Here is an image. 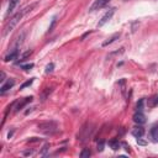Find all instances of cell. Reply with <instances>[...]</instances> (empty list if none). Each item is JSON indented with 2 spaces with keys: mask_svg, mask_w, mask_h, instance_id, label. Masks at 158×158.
<instances>
[{
  "mask_svg": "<svg viewBox=\"0 0 158 158\" xmlns=\"http://www.w3.org/2000/svg\"><path fill=\"white\" fill-rule=\"evenodd\" d=\"M36 6V4H32V5H30V6H27V7H25V9H22V10H20L19 12H16L7 22H6V25H5V27H4V31H2V35L4 36H6L9 32H11L12 30H14V27L20 22V20L23 17V15L25 14H27L28 11H31L33 7Z\"/></svg>",
  "mask_w": 158,
  "mask_h": 158,
  "instance_id": "6da1fadb",
  "label": "cell"
},
{
  "mask_svg": "<svg viewBox=\"0 0 158 158\" xmlns=\"http://www.w3.org/2000/svg\"><path fill=\"white\" fill-rule=\"evenodd\" d=\"M38 130L47 135H52L57 131V122L56 121H43L38 123Z\"/></svg>",
  "mask_w": 158,
  "mask_h": 158,
  "instance_id": "7a4b0ae2",
  "label": "cell"
},
{
  "mask_svg": "<svg viewBox=\"0 0 158 158\" xmlns=\"http://www.w3.org/2000/svg\"><path fill=\"white\" fill-rule=\"evenodd\" d=\"M110 1H111V0H95L94 4L90 6L89 11H96V10H100V9L105 7Z\"/></svg>",
  "mask_w": 158,
  "mask_h": 158,
  "instance_id": "3957f363",
  "label": "cell"
},
{
  "mask_svg": "<svg viewBox=\"0 0 158 158\" xmlns=\"http://www.w3.org/2000/svg\"><path fill=\"white\" fill-rule=\"evenodd\" d=\"M114 14H115V9H110V10H109V11H107L102 17H101V20H100V21H99V23H98V27H102L106 22H109V20L112 17V15H114Z\"/></svg>",
  "mask_w": 158,
  "mask_h": 158,
  "instance_id": "277c9868",
  "label": "cell"
},
{
  "mask_svg": "<svg viewBox=\"0 0 158 158\" xmlns=\"http://www.w3.org/2000/svg\"><path fill=\"white\" fill-rule=\"evenodd\" d=\"M14 85H15V80H14V79H11V78H10V79H7V81H6V83H4V84L1 85V88H0V93H1V94L6 93V91H7V90H10Z\"/></svg>",
  "mask_w": 158,
  "mask_h": 158,
  "instance_id": "5b68a950",
  "label": "cell"
},
{
  "mask_svg": "<svg viewBox=\"0 0 158 158\" xmlns=\"http://www.w3.org/2000/svg\"><path fill=\"white\" fill-rule=\"evenodd\" d=\"M133 121L138 125H143L146 122V116L142 114V111H136L133 115Z\"/></svg>",
  "mask_w": 158,
  "mask_h": 158,
  "instance_id": "8992f818",
  "label": "cell"
},
{
  "mask_svg": "<svg viewBox=\"0 0 158 158\" xmlns=\"http://www.w3.org/2000/svg\"><path fill=\"white\" fill-rule=\"evenodd\" d=\"M132 135L136 137V138H142L143 137V135H144V128L143 127H141V126H137V127H135L133 130H132Z\"/></svg>",
  "mask_w": 158,
  "mask_h": 158,
  "instance_id": "52a82bcc",
  "label": "cell"
},
{
  "mask_svg": "<svg viewBox=\"0 0 158 158\" xmlns=\"http://www.w3.org/2000/svg\"><path fill=\"white\" fill-rule=\"evenodd\" d=\"M147 106H148L149 109L158 106V95H153V96H151V98L147 100Z\"/></svg>",
  "mask_w": 158,
  "mask_h": 158,
  "instance_id": "ba28073f",
  "label": "cell"
},
{
  "mask_svg": "<svg viewBox=\"0 0 158 158\" xmlns=\"http://www.w3.org/2000/svg\"><path fill=\"white\" fill-rule=\"evenodd\" d=\"M17 56H19V49L17 48H14L6 57H5V62H9V60H12V59H16L17 58Z\"/></svg>",
  "mask_w": 158,
  "mask_h": 158,
  "instance_id": "9c48e42d",
  "label": "cell"
},
{
  "mask_svg": "<svg viewBox=\"0 0 158 158\" xmlns=\"http://www.w3.org/2000/svg\"><path fill=\"white\" fill-rule=\"evenodd\" d=\"M32 99H33L32 96H27V98H25V99H23L21 102H19V104H17V106L15 107V111H20V110H22V107H23L26 104H28V102H30Z\"/></svg>",
  "mask_w": 158,
  "mask_h": 158,
  "instance_id": "30bf717a",
  "label": "cell"
},
{
  "mask_svg": "<svg viewBox=\"0 0 158 158\" xmlns=\"http://www.w3.org/2000/svg\"><path fill=\"white\" fill-rule=\"evenodd\" d=\"M120 35H121L120 32H117V33H114V35H112V36H111L110 38H107V40H106V41H105V42L102 43V47H106L107 44H111V43H112L114 41H116V40H117V38L120 37Z\"/></svg>",
  "mask_w": 158,
  "mask_h": 158,
  "instance_id": "8fae6325",
  "label": "cell"
},
{
  "mask_svg": "<svg viewBox=\"0 0 158 158\" xmlns=\"http://www.w3.org/2000/svg\"><path fill=\"white\" fill-rule=\"evenodd\" d=\"M19 1H20V0H10V2H9V6H7V11H6V15H9V14H11V12L14 11V9L17 6Z\"/></svg>",
  "mask_w": 158,
  "mask_h": 158,
  "instance_id": "7c38bea8",
  "label": "cell"
},
{
  "mask_svg": "<svg viewBox=\"0 0 158 158\" xmlns=\"http://www.w3.org/2000/svg\"><path fill=\"white\" fill-rule=\"evenodd\" d=\"M151 137L153 139V142H158V125L157 126H153L151 128Z\"/></svg>",
  "mask_w": 158,
  "mask_h": 158,
  "instance_id": "4fadbf2b",
  "label": "cell"
},
{
  "mask_svg": "<svg viewBox=\"0 0 158 158\" xmlns=\"http://www.w3.org/2000/svg\"><path fill=\"white\" fill-rule=\"evenodd\" d=\"M109 146H110L114 151H116V149H118V148L121 147V143L118 142V139H111V141L109 142Z\"/></svg>",
  "mask_w": 158,
  "mask_h": 158,
  "instance_id": "5bb4252c",
  "label": "cell"
},
{
  "mask_svg": "<svg viewBox=\"0 0 158 158\" xmlns=\"http://www.w3.org/2000/svg\"><path fill=\"white\" fill-rule=\"evenodd\" d=\"M90 154H91V152L89 151V148H84V149L80 152V154H79V156H80L81 158H89V157H90Z\"/></svg>",
  "mask_w": 158,
  "mask_h": 158,
  "instance_id": "9a60e30c",
  "label": "cell"
},
{
  "mask_svg": "<svg viewBox=\"0 0 158 158\" xmlns=\"http://www.w3.org/2000/svg\"><path fill=\"white\" fill-rule=\"evenodd\" d=\"M33 79H35V78H31V79H28L27 81H25V83H23V84H22V85L20 86V89H25V88L30 86V85H31V84L33 83Z\"/></svg>",
  "mask_w": 158,
  "mask_h": 158,
  "instance_id": "2e32d148",
  "label": "cell"
},
{
  "mask_svg": "<svg viewBox=\"0 0 158 158\" xmlns=\"http://www.w3.org/2000/svg\"><path fill=\"white\" fill-rule=\"evenodd\" d=\"M143 104H144V100L141 99V100L137 102V105H136V111H142V109H143Z\"/></svg>",
  "mask_w": 158,
  "mask_h": 158,
  "instance_id": "e0dca14e",
  "label": "cell"
},
{
  "mask_svg": "<svg viewBox=\"0 0 158 158\" xmlns=\"http://www.w3.org/2000/svg\"><path fill=\"white\" fill-rule=\"evenodd\" d=\"M48 149H49V144L47 143V144H44V147L42 148V151H41V156H46Z\"/></svg>",
  "mask_w": 158,
  "mask_h": 158,
  "instance_id": "ac0fdd59",
  "label": "cell"
},
{
  "mask_svg": "<svg viewBox=\"0 0 158 158\" xmlns=\"http://www.w3.org/2000/svg\"><path fill=\"white\" fill-rule=\"evenodd\" d=\"M53 68H54V64H53V63H49V64L46 67V73H51V72L53 70Z\"/></svg>",
  "mask_w": 158,
  "mask_h": 158,
  "instance_id": "d6986e66",
  "label": "cell"
},
{
  "mask_svg": "<svg viewBox=\"0 0 158 158\" xmlns=\"http://www.w3.org/2000/svg\"><path fill=\"white\" fill-rule=\"evenodd\" d=\"M31 53H32V51H27V52H25V53L21 56V59H20V60H25V59H26Z\"/></svg>",
  "mask_w": 158,
  "mask_h": 158,
  "instance_id": "ffe728a7",
  "label": "cell"
},
{
  "mask_svg": "<svg viewBox=\"0 0 158 158\" xmlns=\"http://www.w3.org/2000/svg\"><path fill=\"white\" fill-rule=\"evenodd\" d=\"M21 68H22V69H25V70H28V69L33 68V63H30V64H25V65H21Z\"/></svg>",
  "mask_w": 158,
  "mask_h": 158,
  "instance_id": "44dd1931",
  "label": "cell"
},
{
  "mask_svg": "<svg viewBox=\"0 0 158 158\" xmlns=\"http://www.w3.org/2000/svg\"><path fill=\"white\" fill-rule=\"evenodd\" d=\"M102 149H104V142L100 141L99 144H98V152H102Z\"/></svg>",
  "mask_w": 158,
  "mask_h": 158,
  "instance_id": "7402d4cb",
  "label": "cell"
},
{
  "mask_svg": "<svg viewBox=\"0 0 158 158\" xmlns=\"http://www.w3.org/2000/svg\"><path fill=\"white\" fill-rule=\"evenodd\" d=\"M54 25H56V17H53V20H52V23H51V26H49V28H48V31H49V32L53 30Z\"/></svg>",
  "mask_w": 158,
  "mask_h": 158,
  "instance_id": "603a6c76",
  "label": "cell"
},
{
  "mask_svg": "<svg viewBox=\"0 0 158 158\" xmlns=\"http://www.w3.org/2000/svg\"><path fill=\"white\" fill-rule=\"evenodd\" d=\"M137 143H138V144H141V146H146V144H147V142H146V141H142V139H141V137H139V138H137Z\"/></svg>",
  "mask_w": 158,
  "mask_h": 158,
  "instance_id": "cb8c5ba5",
  "label": "cell"
},
{
  "mask_svg": "<svg viewBox=\"0 0 158 158\" xmlns=\"http://www.w3.org/2000/svg\"><path fill=\"white\" fill-rule=\"evenodd\" d=\"M4 80H5V73H4V72H1V78H0V81L2 83Z\"/></svg>",
  "mask_w": 158,
  "mask_h": 158,
  "instance_id": "d4e9b609",
  "label": "cell"
},
{
  "mask_svg": "<svg viewBox=\"0 0 158 158\" xmlns=\"http://www.w3.org/2000/svg\"><path fill=\"white\" fill-rule=\"evenodd\" d=\"M32 153H33V151H26V152H23L25 156H31Z\"/></svg>",
  "mask_w": 158,
  "mask_h": 158,
  "instance_id": "484cf974",
  "label": "cell"
}]
</instances>
